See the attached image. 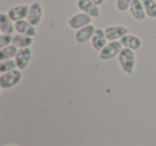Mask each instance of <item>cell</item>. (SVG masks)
Masks as SVG:
<instances>
[{
    "label": "cell",
    "instance_id": "cell-1",
    "mask_svg": "<svg viewBox=\"0 0 156 146\" xmlns=\"http://www.w3.org/2000/svg\"><path fill=\"white\" fill-rule=\"evenodd\" d=\"M118 62H119L120 67L124 73L127 75H132L134 73L137 63L135 50L123 47V49L118 56Z\"/></svg>",
    "mask_w": 156,
    "mask_h": 146
},
{
    "label": "cell",
    "instance_id": "cell-2",
    "mask_svg": "<svg viewBox=\"0 0 156 146\" xmlns=\"http://www.w3.org/2000/svg\"><path fill=\"white\" fill-rule=\"evenodd\" d=\"M23 79V71L16 68L14 71L1 74L0 76V86L2 90H9L16 86Z\"/></svg>",
    "mask_w": 156,
    "mask_h": 146
},
{
    "label": "cell",
    "instance_id": "cell-3",
    "mask_svg": "<svg viewBox=\"0 0 156 146\" xmlns=\"http://www.w3.org/2000/svg\"><path fill=\"white\" fill-rule=\"evenodd\" d=\"M123 49V45L120 41H109L104 48L100 51V59L104 61H108L115 58L120 54Z\"/></svg>",
    "mask_w": 156,
    "mask_h": 146
},
{
    "label": "cell",
    "instance_id": "cell-4",
    "mask_svg": "<svg viewBox=\"0 0 156 146\" xmlns=\"http://www.w3.org/2000/svg\"><path fill=\"white\" fill-rule=\"evenodd\" d=\"M93 18L89 15V14L85 13V12H78V13L72 15L67 20V24L74 30H78V29L83 28L85 26H88L92 23Z\"/></svg>",
    "mask_w": 156,
    "mask_h": 146
},
{
    "label": "cell",
    "instance_id": "cell-5",
    "mask_svg": "<svg viewBox=\"0 0 156 146\" xmlns=\"http://www.w3.org/2000/svg\"><path fill=\"white\" fill-rule=\"evenodd\" d=\"M44 15V9L43 5L40 1H34L29 5V12L28 16H27V20L29 23H31L34 26L41 24L42 19H43Z\"/></svg>",
    "mask_w": 156,
    "mask_h": 146
},
{
    "label": "cell",
    "instance_id": "cell-6",
    "mask_svg": "<svg viewBox=\"0 0 156 146\" xmlns=\"http://www.w3.org/2000/svg\"><path fill=\"white\" fill-rule=\"evenodd\" d=\"M33 58V51L30 47L20 48L18 52L15 57V62L17 65V68L20 71H24L29 66L30 62Z\"/></svg>",
    "mask_w": 156,
    "mask_h": 146
},
{
    "label": "cell",
    "instance_id": "cell-7",
    "mask_svg": "<svg viewBox=\"0 0 156 146\" xmlns=\"http://www.w3.org/2000/svg\"><path fill=\"white\" fill-rule=\"evenodd\" d=\"M77 8L81 12L89 14L92 18L101 17L100 5H95L93 0H77Z\"/></svg>",
    "mask_w": 156,
    "mask_h": 146
},
{
    "label": "cell",
    "instance_id": "cell-8",
    "mask_svg": "<svg viewBox=\"0 0 156 146\" xmlns=\"http://www.w3.org/2000/svg\"><path fill=\"white\" fill-rule=\"evenodd\" d=\"M104 30L108 41H118V40H121L122 37L129 33V30H128L127 27L122 26V25L108 26Z\"/></svg>",
    "mask_w": 156,
    "mask_h": 146
},
{
    "label": "cell",
    "instance_id": "cell-9",
    "mask_svg": "<svg viewBox=\"0 0 156 146\" xmlns=\"http://www.w3.org/2000/svg\"><path fill=\"white\" fill-rule=\"evenodd\" d=\"M95 27L94 25L90 24L88 26H85L83 28L76 30L75 33V41L79 44H85L87 42L91 41L94 32H95Z\"/></svg>",
    "mask_w": 156,
    "mask_h": 146
},
{
    "label": "cell",
    "instance_id": "cell-10",
    "mask_svg": "<svg viewBox=\"0 0 156 146\" xmlns=\"http://www.w3.org/2000/svg\"><path fill=\"white\" fill-rule=\"evenodd\" d=\"M15 31L20 34L27 35V36L35 37L37 34V26L29 23L27 19L18 20L15 23Z\"/></svg>",
    "mask_w": 156,
    "mask_h": 146
},
{
    "label": "cell",
    "instance_id": "cell-11",
    "mask_svg": "<svg viewBox=\"0 0 156 146\" xmlns=\"http://www.w3.org/2000/svg\"><path fill=\"white\" fill-rule=\"evenodd\" d=\"M29 12V5H14L11 9H9V11L7 12L9 17L13 20L14 23L18 22V20L27 19Z\"/></svg>",
    "mask_w": 156,
    "mask_h": 146
},
{
    "label": "cell",
    "instance_id": "cell-12",
    "mask_svg": "<svg viewBox=\"0 0 156 146\" xmlns=\"http://www.w3.org/2000/svg\"><path fill=\"white\" fill-rule=\"evenodd\" d=\"M107 43H108V40H107L105 30H103L102 28H96L95 32L91 39V45L93 49L100 52L106 46Z\"/></svg>",
    "mask_w": 156,
    "mask_h": 146
},
{
    "label": "cell",
    "instance_id": "cell-13",
    "mask_svg": "<svg viewBox=\"0 0 156 146\" xmlns=\"http://www.w3.org/2000/svg\"><path fill=\"white\" fill-rule=\"evenodd\" d=\"M129 13L132 17L136 19L137 22H142V20L145 19V17H147L142 0H134L133 1L132 5L129 8Z\"/></svg>",
    "mask_w": 156,
    "mask_h": 146
},
{
    "label": "cell",
    "instance_id": "cell-14",
    "mask_svg": "<svg viewBox=\"0 0 156 146\" xmlns=\"http://www.w3.org/2000/svg\"><path fill=\"white\" fill-rule=\"evenodd\" d=\"M121 44L123 45V47L125 48H129V49L133 50H139L142 46V40L138 36V35L135 34H126L125 36H123L121 40H120Z\"/></svg>",
    "mask_w": 156,
    "mask_h": 146
},
{
    "label": "cell",
    "instance_id": "cell-15",
    "mask_svg": "<svg viewBox=\"0 0 156 146\" xmlns=\"http://www.w3.org/2000/svg\"><path fill=\"white\" fill-rule=\"evenodd\" d=\"M0 31L1 33H8V34H13L15 31V23L9 17L8 13L0 14Z\"/></svg>",
    "mask_w": 156,
    "mask_h": 146
},
{
    "label": "cell",
    "instance_id": "cell-16",
    "mask_svg": "<svg viewBox=\"0 0 156 146\" xmlns=\"http://www.w3.org/2000/svg\"><path fill=\"white\" fill-rule=\"evenodd\" d=\"M34 42V37L27 36V35L20 34V33H16L13 34V42L12 44L15 45L18 48H25V47H30Z\"/></svg>",
    "mask_w": 156,
    "mask_h": 146
},
{
    "label": "cell",
    "instance_id": "cell-17",
    "mask_svg": "<svg viewBox=\"0 0 156 146\" xmlns=\"http://www.w3.org/2000/svg\"><path fill=\"white\" fill-rule=\"evenodd\" d=\"M18 49H20V48L16 47L13 44L7 46V47L1 48V50H0V61L15 59L16 54H17V52H18Z\"/></svg>",
    "mask_w": 156,
    "mask_h": 146
},
{
    "label": "cell",
    "instance_id": "cell-18",
    "mask_svg": "<svg viewBox=\"0 0 156 146\" xmlns=\"http://www.w3.org/2000/svg\"><path fill=\"white\" fill-rule=\"evenodd\" d=\"M147 16L151 19L156 18V0H142Z\"/></svg>",
    "mask_w": 156,
    "mask_h": 146
},
{
    "label": "cell",
    "instance_id": "cell-19",
    "mask_svg": "<svg viewBox=\"0 0 156 146\" xmlns=\"http://www.w3.org/2000/svg\"><path fill=\"white\" fill-rule=\"evenodd\" d=\"M17 68L15 59H10V60H3L0 62V73L5 74L8 71H14Z\"/></svg>",
    "mask_w": 156,
    "mask_h": 146
},
{
    "label": "cell",
    "instance_id": "cell-20",
    "mask_svg": "<svg viewBox=\"0 0 156 146\" xmlns=\"http://www.w3.org/2000/svg\"><path fill=\"white\" fill-rule=\"evenodd\" d=\"M134 0H115V8L120 12H126L129 10Z\"/></svg>",
    "mask_w": 156,
    "mask_h": 146
},
{
    "label": "cell",
    "instance_id": "cell-21",
    "mask_svg": "<svg viewBox=\"0 0 156 146\" xmlns=\"http://www.w3.org/2000/svg\"><path fill=\"white\" fill-rule=\"evenodd\" d=\"M12 42H13V34L1 33V35H0V49L11 45Z\"/></svg>",
    "mask_w": 156,
    "mask_h": 146
},
{
    "label": "cell",
    "instance_id": "cell-22",
    "mask_svg": "<svg viewBox=\"0 0 156 146\" xmlns=\"http://www.w3.org/2000/svg\"><path fill=\"white\" fill-rule=\"evenodd\" d=\"M93 1H94V3L98 5H102L106 2V0H93Z\"/></svg>",
    "mask_w": 156,
    "mask_h": 146
},
{
    "label": "cell",
    "instance_id": "cell-23",
    "mask_svg": "<svg viewBox=\"0 0 156 146\" xmlns=\"http://www.w3.org/2000/svg\"><path fill=\"white\" fill-rule=\"evenodd\" d=\"M5 146H17V145H13V144H10V145H5Z\"/></svg>",
    "mask_w": 156,
    "mask_h": 146
}]
</instances>
